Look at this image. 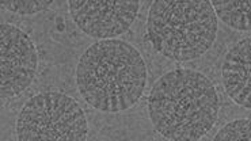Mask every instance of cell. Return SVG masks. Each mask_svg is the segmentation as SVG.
<instances>
[{"mask_svg":"<svg viewBox=\"0 0 251 141\" xmlns=\"http://www.w3.org/2000/svg\"><path fill=\"white\" fill-rule=\"evenodd\" d=\"M76 84L94 109L120 113L137 103L147 86L141 53L123 40H100L88 47L76 68Z\"/></svg>","mask_w":251,"mask_h":141,"instance_id":"obj_1","label":"cell"},{"mask_svg":"<svg viewBox=\"0 0 251 141\" xmlns=\"http://www.w3.org/2000/svg\"><path fill=\"white\" fill-rule=\"evenodd\" d=\"M153 128L174 141L200 140L217 119L213 83L197 70H176L159 79L148 99Z\"/></svg>","mask_w":251,"mask_h":141,"instance_id":"obj_2","label":"cell"},{"mask_svg":"<svg viewBox=\"0 0 251 141\" xmlns=\"http://www.w3.org/2000/svg\"><path fill=\"white\" fill-rule=\"evenodd\" d=\"M217 29L216 14L206 0H156L147 21L153 47L176 61L201 57L213 45Z\"/></svg>","mask_w":251,"mask_h":141,"instance_id":"obj_3","label":"cell"},{"mask_svg":"<svg viewBox=\"0 0 251 141\" xmlns=\"http://www.w3.org/2000/svg\"><path fill=\"white\" fill-rule=\"evenodd\" d=\"M87 133V118L80 105L61 93L34 95L17 119L21 141H83Z\"/></svg>","mask_w":251,"mask_h":141,"instance_id":"obj_4","label":"cell"},{"mask_svg":"<svg viewBox=\"0 0 251 141\" xmlns=\"http://www.w3.org/2000/svg\"><path fill=\"white\" fill-rule=\"evenodd\" d=\"M0 53L1 98H12L24 93L34 80L38 54L29 35L7 24L0 26Z\"/></svg>","mask_w":251,"mask_h":141,"instance_id":"obj_5","label":"cell"},{"mask_svg":"<svg viewBox=\"0 0 251 141\" xmlns=\"http://www.w3.org/2000/svg\"><path fill=\"white\" fill-rule=\"evenodd\" d=\"M75 24L93 38L114 40L132 26L140 3L137 0H70Z\"/></svg>","mask_w":251,"mask_h":141,"instance_id":"obj_6","label":"cell"},{"mask_svg":"<svg viewBox=\"0 0 251 141\" xmlns=\"http://www.w3.org/2000/svg\"><path fill=\"white\" fill-rule=\"evenodd\" d=\"M223 80L228 96L235 103L250 109L251 94V40L245 38L226 54Z\"/></svg>","mask_w":251,"mask_h":141,"instance_id":"obj_7","label":"cell"},{"mask_svg":"<svg viewBox=\"0 0 251 141\" xmlns=\"http://www.w3.org/2000/svg\"><path fill=\"white\" fill-rule=\"evenodd\" d=\"M217 18L235 30H250V8L249 0H213L210 1Z\"/></svg>","mask_w":251,"mask_h":141,"instance_id":"obj_8","label":"cell"},{"mask_svg":"<svg viewBox=\"0 0 251 141\" xmlns=\"http://www.w3.org/2000/svg\"><path fill=\"white\" fill-rule=\"evenodd\" d=\"M250 119H235L232 122L227 123L224 128L217 132L215 136L216 141H250L251 129Z\"/></svg>","mask_w":251,"mask_h":141,"instance_id":"obj_9","label":"cell"},{"mask_svg":"<svg viewBox=\"0 0 251 141\" xmlns=\"http://www.w3.org/2000/svg\"><path fill=\"white\" fill-rule=\"evenodd\" d=\"M1 6L21 15H31L45 10L52 4V0H3Z\"/></svg>","mask_w":251,"mask_h":141,"instance_id":"obj_10","label":"cell"},{"mask_svg":"<svg viewBox=\"0 0 251 141\" xmlns=\"http://www.w3.org/2000/svg\"><path fill=\"white\" fill-rule=\"evenodd\" d=\"M56 22H57V30L59 31H64V24H63V19L61 18H56Z\"/></svg>","mask_w":251,"mask_h":141,"instance_id":"obj_11","label":"cell"}]
</instances>
